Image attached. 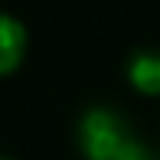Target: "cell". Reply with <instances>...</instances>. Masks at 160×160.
<instances>
[{"mask_svg":"<svg viewBox=\"0 0 160 160\" xmlns=\"http://www.w3.org/2000/svg\"><path fill=\"white\" fill-rule=\"evenodd\" d=\"M78 150L85 160H150V147L111 108H88L78 118Z\"/></svg>","mask_w":160,"mask_h":160,"instance_id":"cell-1","label":"cell"},{"mask_svg":"<svg viewBox=\"0 0 160 160\" xmlns=\"http://www.w3.org/2000/svg\"><path fill=\"white\" fill-rule=\"evenodd\" d=\"M26 46H30V36H26L23 20H17L13 13L0 10V78L13 75L23 65Z\"/></svg>","mask_w":160,"mask_h":160,"instance_id":"cell-2","label":"cell"},{"mask_svg":"<svg viewBox=\"0 0 160 160\" xmlns=\"http://www.w3.org/2000/svg\"><path fill=\"white\" fill-rule=\"evenodd\" d=\"M128 82L134 92L147 98H160V49H137L124 65Z\"/></svg>","mask_w":160,"mask_h":160,"instance_id":"cell-3","label":"cell"},{"mask_svg":"<svg viewBox=\"0 0 160 160\" xmlns=\"http://www.w3.org/2000/svg\"><path fill=\"white\" fill-rule=\"evenodd\" d=\"M0 160H10V157H0Z\"/></svg>","mask_w":160,"mask_h":160,"instance_id":"cell-4","label":"cell"}]
</instances>
